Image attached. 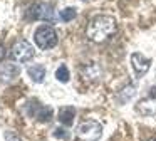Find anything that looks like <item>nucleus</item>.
<instances>
[{
	"label": "nucleus",
	"mask_w": 156,
	"mask_h": 141,
	"mask_svg": "<svg viewBox=\"0 0 156 141\" xmlns=\"http://www.w3.org/2000/svg\"><path fill=\"white\" fill-rule=\"evenodd\" d=\"M118 24L116 19L111 15H96L89 20L87 29H86V35L89 40L96 44H101L104 40H108L111 35H114Z\"/></svg>",
	"instance_id": "1"
},
{
	"label": "nucleus",
	"mask_w": 156,
	"mask_h": 141,
	"mask_svg": "<svg viewBox=\"0 0 156 141\" xmlns=\"http://www.w3.org/2000/svg\"><path fill=\"white\" fill-rule=\"evenodd\" d=\"M34 40L37 44V47H41L42 50H47V49H52V47L57 45L59 39H57V32L51 25H41L35 29Z\"/></svg>",
	"instance_id": "2"
},
{
	"label": "nucleus",
	"mask_w": 156,
	"mask_h": 141,
	"mask_svg": "<svg viewBox=\"0 0 156 141\" xmlns=\"http://www.w3.org/2000/svg\"><path fill=\"white\" fill-rule=\"evenodd\" d=\"M102 136V126L98 121H84L76 129L77 141H98Z\"/></svg>",
	"instance_id": "3"
},
{
	"label": "nucleus",
	"mask_w": 156,
	"mask_h": 141,
	"mask_svg": "<svg viewBox=\"0 0 156 141\" xmlns=\"http://www.w3.org/2000/svg\"><path fill=\"white\" fill-rule=\"evenodd\" d=\"M29 17L32 20H45V22H55V12L51 3L37 2L29 9Z\"/></svg>",
	"instance_id": "4"
},
{
	"label": "nucleus",
	"mask_w": 156,
	"mask_h": 141,
	"mask_svg": "<svg viewBox=\"0 0 156 141\" xmlns=\"http://www.w3.org/2000/svg\"><path fill=\"white\" fill-rule=\"evenodd\" d=\"M10 57L17 62H27L34 57V47L27 40H19L12 45L10 49Z\"/></svg>",
	"instance_id": "5"
},
{
	"label": "nucleus",
	"mask_w": 156,
	"mask_h": 141,
	"mask_svg": "<svg viewBox=\"0 0 156 141\" xmlns=\"http://www.w3.org/2000/svg\"><path fill=\"white\" fill-rule=\"evenodd\" d=\"M131 66H133V70H134L136 77H143L146 72H148L149 66H151V59L144 57L139 52H134L131 56Z\"/></svg>",
	"instance_id": "6"
},
{
	"label": "nucleus",
	"mask_w": 156,
	"mask_h": 141,
	"mask_svg": "<svg viewBox=\"0 0 156 141\" xmlns=\"http://www.w3.org/2000/svg\"><path fill=\"white\" fill-rule=\"evenodd\" d=\"M136 111L141 116H154L156 114V97L148 96L144 99H139L136 104Z\"/></svg>",
	"instance_id": "7"
},
{
	"label": "nucleus",
	"mask_w": 156,
	"mask_h": 141,
	"mask_svg": "<svg viewBox=\"0 0 156 141\" xmlns=\"http://www.w3.org/2000/svg\"><path fill=\"white\" fill-rule=\"evenodd\" d=\"M101 72H102L101 67H99V64H96V62H89L81 69L82 79H84L86 82H98L99 77H101Z\"/></svg>",
	"instance_id": "8"
},
{
	"label": "nucleus",
	"mask_w": 156,
	"mask_h": 141,
	"mask_svg": "<svg viewBox=\"0 0 156 141\" xmlns=\"http://www.w3.org/2000/svg\"><path fill=\"white\" fill-rule=\"evenodd\" d=\"M19 67L14 66L12 62H5V64H0V81L4 82H10L14 81L15 77L19 76Z\"/></svg>",
	"instance_id": "9"
},
{
	"label": "nucleus",
	"mask_w": 156,
	"mask_h": 141,
	"mask_svg": "<svg viewBox=\"0 0 156 141\" xmlns=\"http://www.w3.org/2000/svg\"><path fill=\"white\" fill-rule=\"evenodd\" d=\"M74 118H76V109L72 106H67V107H62L59 111V121H61L64 126H71L74 123Z\"/></svg>",
	"instance_id": "10"
},
{
	"label": "nucleus",
	"mask_w": 156,
	"mask_h": 141,
	"mask_svg": "<svg viewBox=\"0 0 156 141\" xmlns=\"http://www.w3.org/2000/svg\"><path fill=\"white\" fill-rule=\"evenodd\" d=\"M27 74L34 82H44L45 79V67L42 66H30L27 69Z\"/></svg>",
	"instance_id": "11"
},
{
	"label": "nucleus",
	"mask_w": 156,
	"mask_h": 141,
	"mask_svg": "<svg viewBox=\"0 0 156 141\" xmlns=\"http://www.w3.org/2000/svg\"><path fill=\"white\" fill-rule=\"evenodd\" d=\"M52 114H54V111L51 109L49 106H39L37 111H35V121H39V123H47V121H51Z\"/></svg>",
	"instance_id": "12"
},
{
	"label": "nucleus",
	"mask_w": 156,
	"mask_h": 141,
	"mask_svg": "<svg viewBox=\"0 0 156 141\" xmlns=\"http://www.w3.org/2000/svg\"><path fill=\"white\" fill-rule=\"evenodd\" d=\"M76 15H77V12H76L74 7H67V9L61 10V13H59V19H61L62 22H71V20L76 19Z\"/></svg>",
	"instance_id": "13"
},
{
	"label": "nucleus",
	"mask_w": 156,
	"mask_h": 141,
	"mask_svg": "<svg viewBox=\"0 0 156 141\" xmlns=\"http://www.w3.org/2000/svg\"><path fill=\"white\" fill-rule=\"evenodd\" d=\"M55 77H57L59 82H69V79H71V74H69V69L67 66H59L57 70H55Z\"/></svg>",
	"instance_id": "14"
},
{
	"label": "nucleus",
	"mask_w": 156,
	"mask_h": 141,
	"mask_svg": "<svg viewBox=\"0 0 156 141\" xmlns=\"http://www.w3.org/2000/svg\"><path fill=\"white\" fill-rule=\"evenodd\" d=\"M133 94H134V86L129 84V86H126L124 89L121 91V94H119V103H126V101H129Z\"/></svg>",
	"instance_id": "15"
},
{
	"label": "nucleus",
	"mask_w": 156,
	"mask_h": 141,
	"mask_svg": "<svg viewBox=\"0 0 156 141\" xmlns=\"http://www.w3.org/2000/svg\"><path fill=\"white\" fill-rule=\"evenodd\" d=\"M41 106V104L37 103V101H27V103H25V106H24V113L27 114V116H32L34 118L35 116V111H37V107Z\"/></svg>",
	"instance_id": "16"
},
{
	"label": "nucleus",
	"mask_w": 156,
	"mask_h": 141,
	"mask_svg": "<svg viewBox=\"0 0 156 141\" xmlns=\"http://www.w3.org/2000/svg\"><path fill=\"white\" fill-rule=\"evenodd\" d=\"M52 136L59 138V139H71V133H69L67 129H64V128H55V129L52 131Z\"/></svg>",
	"instance_id": "17"
},
{
	"label": "nucleus",
	"mask_w": 156,
	"mask_h": 141,
	"mask_svg": "<svg viewBox=\"0 0 156 141\" xmlns=\"http://www.w3.org/2000/svg\"><path fill=\"white\" fill-rule=\"evenodd\" d=\"M5 139L7 141H22L20 138H19L15 133H12V131H5Z\"/></svg>",
	"instance_id": "18"
},
{
	"label": "nucleus",
	"mask_w": 156,
	"mask_h": 141,
	"mask_svg": "<svg viewBox=\"0 0 156 141\" xmlns=\"http://www.w3.org/2000/svg\"><path fill=\"white\" fill-rule=\"evenodd\" d=\"M5 54H7V52H5V47L2 45V44H0V62H2V60H4Z\"/></svg>",
	"instance_id": "19"
},
{
	"label": "nucleus",
	"mask_w": 156,
	"mask_h": 141,
	"mask_svg": "<svg viewBox=\"0 0 156 141\" xmlns=\"http://www.w3.org/2000/svg\"><path fill=\"white\" fill-rule=\"evenodd\" d=\"M149 96L156 97V86H154V87H151V89H149Z\"/></svg>",
	"instance_id": "20"
},
{
	"label": "nucleus",
	"mask_w": 156,
	"mask_h": 141,
	"mask_svg": "<svg viewBox=\"0 0 156 141\" xmlns=\"http://www.w3.org/2000/svg\"><path fill=\"white\" fill-rule=\"evenodd\" d=\"M149 141H156V138H151V139H149Z\"/></svg>",
	"instance_id": "21"
},
{
	"label": "nucleus",
	"mask_w": 156,
	"mask_h": 141,
	"mask_svg": "<svg viewBox=\"0 0 156 141\" xmlns=\"http://www.w3.org/2000/svg\"><path fill=\"white\" fill-rule=\"evenodd\" d=\"M84 2H86V0H84Z\"/></svg>",
	"instance_id": "22"
}]
</instances>
